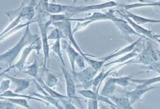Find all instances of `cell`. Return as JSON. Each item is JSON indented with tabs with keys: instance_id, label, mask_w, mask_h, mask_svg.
I'll return each mask as SVG.
<instances>
[{
	"instance_id": "ffe728a7",
	"label": "cell",
	"mask_w": 160,
	"mask_h": 109,
	"mask_svg": "<svg viewBox=\"0 0 160 109\" xmlns=\"http://www.w3.org/2000/svg\"><path fill=\"white\" fill-rule=\"evenodd\" d=\"M66 51L69 58V61L70 63L71 68L72 70V73L75 72V60L76 57L79 54V53L70 44H66Z\"/></svg>"
},
{
	"instance_id": "836d02e7",
	"label": "cell",
	"mask_w": 160,
	"mask_h": 109,
	"mask_svg": "<svg viewBox=\"0 0 160 109\" xmlns=\"http://www.w3.org/2000/svg\"><path fill=\"white\" fill-rule=\"evenodd\" d=\"M140 68L146 71H152L160 73V60H158L148 65H143L142 66H140Z\"/></svg>"
},
{
	"instance_id": "f35d334b",
	"label": "cell",
	"mask_w": 160,
	"mask_h": 109,
	"mask_svg": "<svg viewBox=\"0 0 160 109\" xmlns=\"http://www.w3.org/2000/svg\"><path fill=\"white\" fill-rule=\"evenodd\" d=\"M75 63L78 65V66L82 70L85 68V60H84V58L81 55V54H79L76 60H75Z\"/></svg>"
},
{
	"instance_id": "5bb4252c",
	"label": "cell",
	"mask_w": 160,
	"mask_h": 109,
	"mask_svg": "<svg viewBox=\"0 0 160 109\" xmlns=\"http://www.w3.org/2000/svg\"><path fill=\"white\" fill-rule=\"evenodd\" d=\"M117 13L119 14V15L120 16H121L123 19H124L129 24L130 26L139 34L143 35L146 37H147L148 39H153V34L152 33L151 30L148 29L144 28V27H142V26H141L140 24H137L136 23H135L132 19H131L130 18H129L128 16H127L126 15H125L124 14L121 13L119 11H117Z\"/></svg>"
},
{
	"instance_id": "e575fe53",
	"label": "cell",
	"mask_w": 160,
	"mask_h": 109,
	"mask_svg": "<svg viewBox=\"0 0 160 109\" xmlns=\"http://www.w3.org/2000/svg\"><path fill=\"white\" fill-rule=\"evenodd\" d=\"M49 19L51 21V23L52 22H55V21H62V20H65L69 18L68 16H67L65 14H51L49 15Z\"/></svg>"
},
{
	"instance_id": "b9f144b4",
	"label": "cell",
	"mask_w": 160,
	"mask_h": 109,
	"mask_svg": "<svg viewBox=\"0 0 160 109\" xmlns=\"http://www.w3.org/2000/svg\"><path fill=\"white\" fill-rule=\"evenodd\" d=\"M156 53H157V54H158V58L160 59V51H159V50H157V51H156Z\"/></svg>"
},
{
	"instance_id": "f6af8a7d",
	"label": "cell",
	"mask_w": 160,
	"mask_h": 109,
	"mask_svg": "<svg viewBox=\"0 0 160 109\" xmlns=\"http://www.w3.org/2000/svg\"><path fill=\"white\" fill-rule=\"evenodd\" d=\"M101 1H113V0H101Z\"/></svg>"
},
{
	"instance_id": "5b68a950",
	"label": "cell",
	"mask_w": 160,
	"mask_h": 109,
	"mask_svg": "<svg viewBox=\"0 0 160 109\" xmlns=\"http://www.w3.org/2000/svg\"><path fill=\"white\" fill-rule=\"evenodd\" d=\"M36 21L38 22L41 33V40L44 56V70H46L48 68L49 58V44L48 39V29L49 26L51 24V22L49 18L37 20Z\"/></svg>"
},
{
	"instance_id": "d6986e66",
	"label": "cell",
	"mask_w": 160,
	"mask_h": 109,
	"mask_svg": "<svg viewBox=\"0 0 160 109\" xmlns=\"http://www.w3.org/2000/svg\"><path fill=\"white\" fill-rule=\"evenodd\" d=\"M0 96H4V97H21V98H24L26 99H29V100H36L38 101H40L42 103H44V105H46V106H49V103H48L47 101L42 100L41 98H39L38 97H35L34 96L32 95H21L20 93H15L11 90H6V91H4V93L0 94Z\"/></svg>"
},
{
	"instance_id": "4316f807",
	"label": "cell",
	"mask_w": 160,
	"mask_h": 109,
	"mask_svg": "<svg viewBox=\"0 0 160 109\" xmlns=\"http://www.w3.org/2000/svg\"><path fill=\"white\" fill-rule=\"evenodd\" d=\"M0 99H4L9 100L11 101L12 103H14L15 105H20L24 108L29 109L32 108V107L29 105L28 100L24 98H21V97H4V96H0Z\"/></svg>"
},
{
	"instance_id": "1f68e13d",
	"label": "cell",
	"mask_w": 160,
	"mask_h": 109,
	"mask_svg": "<svg viewBox=\"0 0 160 109\" xmlns=\"http://www.w3.org/2000/svg\"><path fill=\"white\" fill-rule=\"evenodd\" d=\"M48 40L49 39H54V40H56V39H67L66 36L64 35V33L62 32V31L58 28H56L55 29H54L53 30L51 31V32L48 34Z\"/></svg>"
},
{
	"instance_id": "484cf974",
	"label": "cell",
	"mask_w": 160,
	"mask_h": 109,
	"mask_svg": "<svg viewBox=\"0 0 160 109\" xmlns=\"http://www.w3.org/2000/svg\"><path fill=\"white\" fill-rule=\"evenodd\" d=\"M24 67L26 70L24 71L23 72L32 77L33 79L37 80L38 78V65L37 60H35L33 63H32L30 65Z\"/></svg>"
},
{
	"instance_id": "30bf717a",
	"label": "cell",
	"mask_w": 160,
	"mask_h": 109,
	"mask_svg": "<svg viewBox=\"0 0 160 109\" xmlns=\"http://www.w3.org/2000/svg\"><path fill=\"white\" fill-rule=\"evenodd\" d=\"M156 88V86L146 85L144 84H139L133 90L126 92V95L129 98L131 104L132 105L138 101H142L141 97L146 92Z\"/></svg>"
},
{
	"instance_id": "f1b7e54d",
	"label": "cell",
	"mask_w": 160,
	"mask_h": 109,
	"mask_svg": "<svg viewBox=\"0 0 160 109\" xmlns=\"http://www.w3.org/2000/svg\"><path fill=\"white\" fill-rule=\"evenodd\" d=\"M44 81L47 86L52 88L58 84L59 80L55 74L51 72H47L46 76Z\"/></svg>"
},
{
	"instance_id": "ab89813d",
	"label": "cell",
	"mask_w": 160,
	"mask_h": 109,
	"mask_svg": "<svg viewBox=\"0 0 160 109\" xmlns=\"http://www.w3.org/2000/svg\"><path fill=\"white\" fill-rule=\"evenodd\" d=\"M88 109H98V100L94 98H89L88 101Z\"/></svg>"
},
{
	"instance_id": "277c9868",
	"label": "cell",
	"mask_w": 160,
	"mask_h": 109,
	"mask_svg": "<svg viewBox=\"0 0 160 109\" xmlns=\"http://www.w3.org/2000/svg\"><path fill=\"white\" fill-rule=\"evenodd\" d=\"M159 60L156 52L154 50L151 42L148 41L146 44L144 43L142 51L135 57L129 60V65L138 63L142 65H148Z\"/></svg>"
},
{
	"instance_id": "4fadbf2b",
	"label": "cell",
	"mask_w": 160,
	"mask_h": 109,
	"mask_svg": "<svg viewBox=\"0 0 160 109\" xmlns=\"http://www.w3.org/2000/svg\"><path fill=\"white\" fill-rule=\"evenodd\" d=\"M142 39L139 41L137 44L136 46L134 47V48L130 52L126 53V54H124V56H122V57L113 61H111V62H109V63H106L105 64L103 65L102 66L104 67H106V66H108L109 65H111L112 64H116V63H123V62H125L128 60H129L132 58H133L134 57H135L138 53H139L142 48H143V45H144V41H143L142 43Z\"/></svg>"
},
{
	"instance_id": "f546056e",
	"label": "cell",
	"mask_w": 160,
	"mask_h": 109,
	"mask_svg": "<svg viewBox=\"0 0 160 109\" xmlns=\"http://www.w3.org/2000/svg\"><path fill=\"white\" fill-rule=\"evenodd\" d=\"M131 81L132 82L138 83V84H144L146 85H151L153 83L160 82V76H156L150 78H144V79H136L131 78Z\"/></svg>"
},
{
	"instance_id": "7402d4cb",
	"label": "cell",
	"mask_w": 160,
	"mask_h": 109,
	"mask_svg": "<svg viewBox=\"0 0 160 109\" xmlns=\"http://www.w3.org/2000/svg\"><path fill=\"white\" fill-rule=\"evenodd\" d=\"M149 6H160V1L156 2H147V3H133L128 4H120L119 8L124 10H129L137 8L149 7Z\"/></svg>"
},
{
	"instance_id": "d4e9b609",
	"label": "cell",
	"mask_w": 160,
	"mask_h": 109,
	"mask_svg": "<svg viewBox=\"0 0 160 109\" xmlns=\"http://www.w3.org/2000/svg\"><path fill=\"white\" fill-rule=\"evenodd\" d=\"M37 80H38V82L39 83V85L44 88V90L49 94V95H50L51 96H52V97H54V98H58V99H61V98H66V97H68V96L66 95H62V94H61V93H58V92H57V91H54L52 88H50V87H49L48 86H47L46 84H45V83H44V81L41 78H38V79H37Z\"/></svg>"
},
{
	"instance_id": "ac0fdd59",
	"label": "cell",
	"mask_w": 160,
	"mask_h": 109,
	"mask_svg": "<svg viewBox=\"0 0 160 109\" xmlns=\"http://www.w3.org/2000/svg\"><path fill=\"white\" fill-rule=\"evenodd\" d=\"M121 13L124 14L131 19H132L135 23H136L138 24H144L146 23H160V19H150L147 18L145 17H142L141 16L136 15L130 11H128V10H124L122 9L119 8V10Z\"/></svg>"
},
{
	"instance_id": "cb8c5ba5",
	"label": "cell",
	"mask_w": 160,
	"mask_h": 109,
	"mask_svg": "<svg viewBox=\"0 0 160 109\" xmlns=\"http://www.w3.org/2000/svg\"><path fill=\"white\" fill-rule=\"evenodd\" d=\"M110 74V72L107 70L106 71H101L97 76H95L94 78L92 80V90L96 91L98 87L101 86L102 81H104L106 78Z\"/></svg>"
},
{
	"instance_id": "8992f818",
	"label": "cell",
	"mask_w": 160,
	"mask_h": 109,
	"mask_svg": "<svg viewBox=\"0 0 160 109\" xmlns=\"http://www.w3.org/2000/svg\"><path fill=\"white\" fill-rule=\"evenodd\" d=\"M42 48V44H41V39H39L38 40L34 41L30 45H28L26 46L22 50V53L21 55V57L19 60L14 65L9 66L6 70H5L2 73L0 74V75H3L5 73V72L9 71L12 68H16L19 71H21L24 68V65L26 61V60L29 56V54L31 53L32 50H36L38 53H39L41 48Z\"/></svg>"
},
{
	"instance_id": "bcb514c9",
	"label": "cell",
	"mask_w": 160,
	"mask_h": 109,
	"mask_svg": "<svg viewBox=\"0 0 160 109\" xmlns=\"http://www.w3.org/2000/svg\"><path fill=\"white\" fill-rule=\"evenodd\" d=\"M56 0H52V3H55Z\"/></svg>"
},
{
	"instance_id": "7c38bea8",
	"label": "cell",
	"mask_w": 160,
	"mask_h": 109,
	"mask_svg": "<svg viewBox=\"0 0 160 109\" xmlns=\"http://www.w3.org/2000/svg\"><path fill=\"white\" fill-rule=\"evenodd\" d=\"M61 69L65 80L66 90L68 97L71 99H79L80 98L78 97L76 95V86L72 79V75L65 68L64 66H61Z\"/></svg>"
},
{
	"instance_id": "d590c367",
	"label": "cell",
	"mask_w": 160,
	"mask_h": 109,
	"mask_svg": "<svg viewBox=\"0 0 160 109\" xmlns=\"http://www.w3.org/2000/svg\"><path fill=\"white\" fill-rule=\"evenodd\" d=\"M71 100H72L71 98L66 97V98H63L59 99V101H60V103H61L63 108H65V109H75L76 107L72 103Z\"/></svg>"
},
{
	"instance_id": "9c48e42d",
	"label": "cell",
	"mask_w": 160,
	"mask_h": 109,
	"mask_svg": "<svg viewBox=\"0 0 160 109\" xmlns=\"http://www.w3.org/2000/svg\"><path fill=\"white\" fill-rule=\"evenodd\" d=\"M114 11L110 9L108 12L105 13H99V12H94L89 16L84 18H69L70 21H86L89 24L91 23L97 21H102V20H111L112 22L115 21H118L121 18L117 17L114 14Z\"/></svg>"
},
{
	"instance_id": "d6a6232c",
	"label": "cell",
	"mask_w": 160,
	"mask_h": 109,
	"mask_svg": "<svg viewBox=\"0 0 160 109\" xmlns=\"http://www.w3.org/2000/svg\"><path fill=\"white\" fill-rule=\"evenodd\" d=\"M131 78V76H124L121 77H111V79L116 85L124 87L129 84Z\"/></svg>"
},
{
	"instance_id": "52a82bcc",
	"label": "cell",
	"mask_w": 160,
	"mask_h": 109,
	"mask_svg": "<svg viewBox=\"0 0 160 109\" xmlns=\"http://www.w3.org/2000/svg\"><path fill=\"white\" fill-rule=\"evenodd\" d=\"M98 71L89 66L82 69L81 71L74 72L72 75L81 83L84 89H88L92 86V80L96 75Z\"/></svg>"
},
{
	"instance_id": "9a60e30c",
	"label": "cell",
	"mask_w": 160,
	"mask_h": 109,
	"mask_svg": "<svg viewBox=\"0 0 160 109\" xmlns=\"http://www.w3.org/2000/svg\"><path fill=\"white\" fill-rule=\"evenodd\" d=\"M142 39H144V38H142V37H139L137 40H136L135 41H133L132 43H130L129 45H128V46H126V47H124V48H122L121 49H119V50L112 53L111 54L106 56H104L103 58H99V60H101L104 61V62H106V61L111 60L113 58H115V57H117V56H119L126 54V53L131 51L134 48V47L136 46V44L139 41H141Z\"/></svg>"
},
{
	"instance_id": "4dcf8cb0",
	"label": "cell",
	"mask_w": 160,
	"mask_h": 109,
	"mask_svg": "<svg viewBox=\"0 0 160 109\" xmlns=\"http://www.w3.org/2000/svg\"><path fill=\"white\" fill-rule=\"evenodd\" d=\"M51 49H52V51L55 53L59 57L61 62V64H62V66H66V64L64 63V59H63V57H62V51H61V42H60V39H56L55 41V42L54 43V44H52V46H51Z\"/></svg>"
},
{
	"instance_id": "83f0119b",
	"label": "cell",
	"mask_w": 160,
	"mask_h": 109,
	"mask_svg": "<svg viewBox=\"0 0 160 109\" xmlns=\"http://www.w3.org/2000/svg\"><path fill=\"white\" fill-rule=\"evenodd\" d=\"M36 20H34V21H28L26 23H23V24H19L18 25H17L16 27H14V28H12V29L9 30V31H8L7 33H6L5 34H4L3 35H2L1 36H0V42L3 41L4 39H6L7 38H8L9 36H10L11 35H12V34H14V33H16V31H18L19 29H21L22 28H24L25 26H26L27 25H30V24H31L32 23L36 22Z\"/></svg>"
},
{
	"instance_id": "3957f363",
	"label": "cell",
	"mask_w": 160,
	"mask_h": 109,
	"mask_svg": "<svg viewBox=\"0 0 160 109\" xmlns=\"http://www.w3.org/2000/svg\"><path fill=\"white\" fill-rule=\"evenodd\" d=\"M69 18L67 19H65V20H62V21L52 22L51 23V24L52 26H55L56 28H58L61 29L62 31V32L64 33V35L66 36L67 39H68V41H69V43L80 54H81L84 58L85 61L89 65L91 62L92 58L89 57V56H90V55H89L88 54H86L81 49V48L79 47V46L78 45L77 42L76 41V40L74 38V36H73L74 34L72 33L71 23V21L69 19Z\"/></svg>"
},
{
	"instance_id": "7bdbcfd3",
	"label": "cell",
	"mask_w": 160,
	"mask_h": 109,
	"mask_svg": "<svg viewBox=\"0 0 160 109\" xmlns=\"http://www.w3.org/2000/svg\"><path fill=\"white\" fill-rule=\"evenodd\" d=\"M77 1H78V0H72V2H73L74 4H75V3L77 2ZM84 1L85 2H87V1H88V0H84Z\"/></svg>"
},
{
	"instance_id": "74e56055",
	"label": "cell",
	"mask_w": 160,
	"mask_h": 109,
	"mask_svg": "<svg viewBox=\"0 0 160 109\" xmlns=\"http://www.w3.org/2000/svg\"><path fill=\"white\" fill-rule=\"evenodd\" d=\"M11 81L9 79H4L1 81L0 83V94L4 93L10 88Z\"/></svg>"
},
{
	"instance_id": "8d00e7d4",
	"label": "cell",
	"mask_w": 160,
	"mask_h": 109,
	"mask_svg": "<svg viewBox=\"0 0 160 109\" xmlns=\"http://www.w3.org/2000/svg\"><path fill=\"white\" fill-rule=\"evenodd\" d=\"M15 108V104L11 101L4 99H0V109H14Z\"/></svg>"
},
{
	"instance_id": "ee69618b",
	"label": "cell",
	"mask_w": 160,
	"mask_h": 109,
	"mask_svg": "<svg viewBox=\"0 0 160 109\" xmlns=\"http://www.w3.org/2000/svg\"><path fill=\"white\" fill-rule=\"evenodd\" d=\"M153 36L156 37V38H160V34H154Z\"/></svg>"
},
{
	"instance_id": "6da1fadb",
	"label": "cell",
	"mask_w": 160,
	"mask_h": 109,
	"mask_svg": "<svg viewBox=\"0 0 160 109\" xmlns=\"http://www.w3.org/2000/svg\"><path fill=\"white\" fill-rule=\"evenodd\" d=\"M118 5V3L114 1H106L101 4H97L89 6H69L54 3L48 4V12L51 14L64 13L67 16H73L84 12H87L93 10H99L105 8L114 7Z\"/></svg>"
},
{
	"instance_id": "60d3db41",
	"label": "cell",
	"mask_w": 160,
	"mask_h": 109,
	"mask_svg": "<svg viewBox=\"0 0 160 109\" xmlns=\"http://www.w3.org/2000/svg\"><path fill=\"white\" fill-rule=\"evenodd\" d=\"M153 39H155L158 43H159V44L160 45V38H156V37H154V36H153Z\"/></svg>"
},
{
	"instance_id": "ba28073f",
	"label": "cell",
	"mask_w": 160,
	"mask_h": 109,
	"mask_svg": "<svg viewBox=\"0 0 160 109\" xmlns=\"http://www.w3.org/2000/svg\"><path fill=\"white\" fill-rule=\"evenodd\" d=\"M113 23L119 29L120 33H121V38L122 39H124L127 40L130 43L133 42L132 38L130 37V35H135V36H138L139 37H142L145 39H149L147 37L138 33L130 26V24L122 18H120V19L118 20V21H113Z\"/></svg>"
},
{
	"instance_id": "603a6c76",
	"label": "cell",
	"mask_w": 160,
	"mask_h": 109,
	"mask_svg": "<svg viewBox=\"0 0 160 109\" xmlns=\"http://www.w3.org/2000/svg\"><path fill=\"white\" fill-rule=\"evenodd\" d=\"M31 95L36 96H37L39 98H41L42 100L47 101L49 104L52 105L53 106H54L56 108H57L58 109H62L63 108L62 105L60 104L59 100L58 99V98H56L54 97L51 96L50 95H41L39 93H31Z\"/></svg>"
},
{
	"instance_id": "44dd1931",
	"label": "cell",
	"mask_w": 160,
	"mask_h": 109,
	"mask_svg": "<svg viewBox=\"0 0 160 109\" xmlns=\"http://www.w3.org/2000/svg\"><path fill=\"white\" fill-rule=\"evenodd\" d=\"M104 80V84L100 92V94L101 95L108 97L109 96L113 94L114 91H115L116 85L112 82L111 77L107 76Z\"/></svg>"
},
{
	"instance_id": "2e32d148",
	"label": "cell",
	"mask_w": 160,
	"mask_h": 109,
	"mask_svg": "<svg viewBox=\"0 0 160 109\" xmlns=\"http://www.w3.org/2000/svg\"><path fill=\"white\" fill-rule=\"evenodd\" d=\"M4 76L6 78L9 79L11 82H12L13 85L15 86L14 91V92L15 93H20L22 92L24 90L28 88L30 85V81L28 79L16 78L7 75H4Z\"/></svg>"
},
{
	"instance_id": "8fae6325",
	"label": "cell",
	"mask_w": 160,
	"mask_h": 109,
	"mask_svg": "<svg viewBox=\"0 0 160 109\" xmlns=\"http://www.w3.org/2000/svg\"><path fill=\"white\" fill-rule=\"evenodd\" d=\"M99 88H100V86H99L98 87L96 91H94L93 90L91 91V90H88V89H83V90L78 91V93H79L82 96H84L85 98H87L88 99L94 98V99L98 100V101H102V103H104L109 105L111 108L118 109V106L108 97L101 95L100 93H99L98 91H99Z\"/></svg>"
},
{
	"instance_id": "e0dca14e",
	"label": "cell",
	"mask_w": 160,
	"mask_h": 109,
	"mask_svg": "<svg viewBox=\"0 0 160 109\" xmlns=\"http://www.w3.org/2000/svg\"><path fill=\"white\" fill-rule=\"evenodd\" d=\"M108 98L118 106V109H132L133 108L131 104L129 98L126 95H111Z\"/></svg>"
},
{
	"instance_id": "7a4b0ae2",
	"label": "cell",
	"mask_w": 160,
	"mask_h": 109,
	"mask_svg": "<svg viewBox=\"0 0 160 109\" xmlns=\"http://www.w3.org/2000/svg\"><path fill=\"white\" fill-rule=\"evenodd\" d=\"M39 39L40 37L37 34H32L30 31L29 25H27L23 35L18 42L7 51L0 54V62H2L9 66H11L20 52L26 46L30 45Z\"/></svg>"
}]
</instances>
